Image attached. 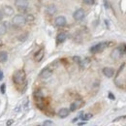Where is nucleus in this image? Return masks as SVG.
Returning <instances> with one entry per match:
<instances>
[{"label": "nucleus", "mask_w": 126, "mask_h": 126, "mask_svg": "<svg viewBox=\"0 0 126 126\" xmlns=\"http://www.w3.org/2000/svg\"><path fill=\"white\" fill-rule=\"evenodd\" d=\"M13 81L16 84H22L25 81V73L23 70H17L13 75Z\"/></svg>", "instance_id": "obj_1"}, {"label": "nucleus", "mask_w": 126, "mask_h": 126, "mask_svg": "<svg viewBox=\"0 0 126 126\" xmlns=\"http://www.w3.org/2000/svg\"><path fill=\"white\" fill-rule=\"evenodd\" d=\"M12 22H13V24H14L15 26H16V27H20V26H22V25L25 24V22H26V18L22 16V15H16V16L13 17Z\"/></svg>", "instance_id": "obj_2"}, {"label": "nucleus", "mask_w": 126, "mask_h": 126, "mask_svg": "<svg viewBox=\"0 0 126 126\" xmlns=\"http://www.w3.org/2000/svg\"><path fill=\"white\" fill-rule=\"evenodd\" d=\"M15 5L18 9V11H22L25 10L28 7V0H16L15 1Z\"/></svg>", "instance_id": "obj_3"}, {"label": "nucleus", "mask_w": 126, "mask_h": 126, "mask_svg": "<svg viewBox=\"0 0 126 126\" xmlns=\"http://www.w3.org/2000/svg\"><path fill=\"white\" fill-rule=\"evenodd\" d=\"M106 47H108V44L107 43H99L97 45H95L93 47L90 48V51L93 52V53H96V52H100L102 51Z\"/></svg>", "instance_id": "obj_4"}, {"label": "nucleus", "mask_w": 126, "mask_h": 126, "mask_svg": "<svg viewBox=\"0 0 126 126\" xmlns=\"http://www.w3.org/2000/svg\"><path fill=\"white\" fill-rule=\"evenodd\" d=\"M84 15H85V13H84V10L83 9H78L75 13H74V18L76 19V20H81L83 17H84Z\"/></svg>", "instance_id": "obj_5"}, {"label": "nucleus", "mask_w": 126, "mask_h": 126, "mask_svg": "<svg viewBox=\"0 0 126 126\" xmlns=\"http://www.w3.org/2000/svg\"><path fill=\"white\" fill-rule=\"evenodd\" d=\"M51 74H52V71H51L50 68H45V69H43V70L41 71L40 77H41L42 79H47V78H49V77L51 76Z\"/></svg>", "instance_id": "obj_6"}, {"label": "nucleus", "mask_w": 126, "mask_h": 126, "mask_svg": "<svg viewBox=\"0 0 126 126\" xmlns=\"http://www.w3.org/2000/svg\"><path fill=\"white\" fill-rule=\"evenodd\" d=\"M2 12L4 13V15L10 16L14 14V9L11 6H9V5H4L2 7Z\"/></svg>", "instance_id": "obj_7"}, {"label": "nucleus", "mask_w": 126, "mask_h": 126, "mask_svg": "<svg viewBox=\"0 0 126 126\" xmlns=\"http://www.w3.org/2000/svg\"><path fill=\"white\" fill-rule=\"evenodd\" d=\"M54 23H55L56 26H58V27H62V26H64V25L66 24V18H65L63 16H57V17L55 18V20H54Z\"/></svg>", "instance_id": "obj_8"}, {"label": "nucleus", "mask_w": 126, "mask_h": 126, "mask_svg": "<svg viewBox=\"0 0 126 126\" xmlns=\"http://www.w3.org/2000/svg\"><path fill=\"white\" fill-rule=\"evenodd\" d=\"M123 48L122 47H117V48H115L112 52H111V57L113 58V59H117L119 56H121V54L123 53V51H121Z\"/></svg>", "instance_id": "obj_9"}, {"label": "nucleus", "mask_w": 126, "mask_h": 126, "mask_svg": "<svg viewBox=\"0 0 126 126\" xmlns=\"http://www.w3.org/2000/svg\"><path fill=\"white\" fill-rule=\"evenodd\" d=\"M113 73H114L113 69H111L110 67H105V68L103 69V74H104L106 77H108V78H111V77L113 76Z\"/></svg>", "instance_id": "obj_10"}, {"label": "nucleus", "mask_w": 126, "mask_h": 126, "mask_svg": "<svg viewBox=\"0 0 126 126\" xmlns=\"http://www.w3.org/2000/svg\"><path fill=\"white\" fill-rule=\"evenodd\" d=\"M69 113H70V110H68V109L62 108V109H60L59 111H58V116L61 117V118H65V117H67L69 115Z\"/></svg>", "instance_id": "obj_11"}, {"label": "nucleus", "mask_w": 126, "mask_h": 126, "mask_svg": "<svg viewBox=\"0 0 126 126\" xmlns=\"http://www.w3.org/2000/svg\"><path fill=\"white\" fill-rule=\"evenodd\" d=\"M66 38H67L66 33H64V32L58 33V35H57V37H56V43H57V44H61V43H63V42L66 40Z\"/></svg>", "instance_id": "obj_12"}, {"label": "nucleus", "mask_w": 126, "mask_h": 126, "mask_svg": "<svg viewBox=\"0 0 126 126\" xmlns=\"http://www.w3.org/2000/svg\"><path fill=\"white\" fill-rule=\"evenodd\" d=\"M44 54H45V52H44V49H41V50H39L36 54H35V60L36 61H41L42 59H43V57H44Z\"/></svg>", "instance_id": "obj_13"}, {"label": "nucleus", "mask_w": 126, "mask_h": 126, "mask_svg": "<svg viewBox=\"0 0 126 126\" xmlns=\"http://www.w3.org/2000/svg\"><path fill=\"white\" fill-rule=\"evenodd\" d=\"M47 13L48 15H54L56 13V7L54 5H48L47 7Z\"/></svg>", "instance_id": "obj_14"}, {"label": "nucleus", "mask_w": 126, "mask_h": 126, "mask_svg": "<svg viewBox=\"0 0 126 126\" xmlns=\"http://www.w3.org/2000/svg\"><path fill=\"white\" fill-rule=\"evenodd\" d=\"M8 60V53L5 50L0 51V62H6Z\"/></svg>", "instance_id": "obj_15"}, {"label": "nucleus", "mask_w": 126, "mask_h": 126, "mask_svg": "<svg viewBox=\"0 0 126 126\" xmlns=\"http://www.w3.org/2000/svg\"><path fill=\"white\" fill-rule=\"evenodd\" d=\"M80 104H81V101H77V102L72 103L71 106H70V110H71V111H75L78 108L80 107V106H79Z\"/></svg>", "instance_id": "obj_16"}, {"label": "nucleus", "mask_w": 126, "mask_h": 126, "mask_svg": "<svg viewBox=\"0 0 126 126\" xmlns=\"http://www.w3.org/2000/svg\"><path fill=\"white\" fill-rule=\"evenodd\" d=\"M79 117H80L83 121H86V120H89L92 117V114L91 113H83V112H80Z\"/></svg>", "instance_id": "obj_17"}, {"label": "nucleus", "mask_w": 126, "mask_h": 126, "mask_svg": "<svg viewBox=\"0 0 126 126\" xmlns=\"http://www.w3.org/2000/svg\"><path fill=\"white\" fill-rule=\"evenodd\" d=\"M6 32H7L6 25L3 24V23H0V35H4Z\"/></svg>", "instance_id": "obj_18"}, {"label": "nucleus", "mask_w": 126, "mask_h": 126, "mask_svg": "<svg viewBox=\"0 0 126 126\" xmlns=\"http://www.w3.org/2000/svg\"><path fill=\"white\" fill-rule=\"evenodd\" d=\"M34 96L36 99H42L43 98V93L40 91V90H37L35 93H34Z\"/></svg>", "instance_id": "obj_19"}, {"label": "nucleus", "mask_w": 126, "mask_h": 126, "mask_svg": "<svg viewBox=\"0 0 126 126\" xmlns=\"http://www.w3.org/2000/svg\"><path fill=\"white\" fill-rule=\"evenodd\" d=\"M125 115H122V116H118V117H116V118H114L113 119V122H117V121H119V120H123V119H125Z\"/></svg>", "instance_id": "obj_20"}, {"label": "nucleus", "mask_w": 126, "mask_h": 126, "mask_svg": "<svg viewBox=\"0 0 126 126\" xmlns=\"http://www.w3.org/2000/svg\"><path fill=\"white\" fill-rule=\"evenodd\" d=\"M0 90H1V93H5V91H6V84L5 83H3V84H1V86H0Z\"/></svg>", "instance_id": "obj_21"}, {"label": "nucleus", "mask_w": 126, "mask_h": 126, "mask_svg": "<svg viewBox=\"0 0 126 126\" xmlns=\"http://www.w3.org/2000/svg\"><path fill=\"white\" fill-rule=\"evenodd\" d=\"M73 59H74V61L77 63H79V64H81V59L79 58V56H74L73 57Z\"/></svg>", "instance_id": "obj_22"}, {"label": "nucleus", "mask_w": 126, "mask_h": 126, "mask_svg": "<svg viewBox=\"0 0 126 126\" xmlns=\"http://www.w3.org/2000/svg\"><path fill=\"white\" fill-rule=\"evenodd\" d=\"M83 2H84L85 4H87V5H92V4H94V0H83Z\"/></svg>", "instance_id": "obj_23"}, {"label": "nucleus", "mask_w": 126, "mask_h": 126, "mask_svg": "<svg viewBox=\"0 0 126 126\" xmlns=\"http://www.w3.org/2000/svg\"><path fill=\"white\" fill-rule=\"evenodd\" d=\"M53 123H52V121H50V120H46L44 123H43V125L45 126H47V125H52Z\"/></svg>", "instance_id": "obj_24"}, {"label": "nucleus", "mask_w": 126, "mask_h": 126, "mask_svg": "<svg viewBox=\"0 0 126 126\" xmlns=\"http://www.w3.org/2000/svg\"><path fill=\"white\" fill-rule=\"evenodd\" d=\"M25 18H26V20H33L34 19V16H31V15H28L27 17H25Z\"/></svg>", "instance_id": "obj_25"}, {"label": "nucleus", "mask_w": 126, "mask_h": 126, "mask_svg": "<svg viewBox=\"0 0 126 126\" xmlns=\"http://www.w3.org/2000/svg\"><path fill=\"white\" fill-rule=\"evenodd\" d=\"M109 97H110V100H114V99H115V97H114V96H113V94H112V93H109Z\"/></svg>", "instance_id": "obj_26"}, {"label": "nucleus", "mask_w": 126, "mask_h": 126, "mask_svg": "<svg viewBox=\"0 0 126 126\" xmlns=\"http://www.w3.org/2000/svg\"><path fill=\"white\" fill-rule=\"evenodd\" d=\"M104 4H105V7H106L107 9L110 7V6H109V3H108V1H107V0H104Z\"/></svg>", "instance_id": "obj_27"}, {"label": "nucleus", "mask_w": 126, "mask_h": 126, "mask_svg": "<svg viewBox=\"0 0 126 126\" xmlns=\"http://www.w3.org/2000/svg\"><path fill=\"white\" fill-rule=\"evenodd\" d=\"M13 122H14V120H8V122H7V125H11V124H13Z\"/></svg>", "instance_id": "obj_28"}, {"label": "nucleus", "mask_w": 126, "mask_h": 126, "mask_svg": "<svg viewBox=\"0 0 126 126\" xmlns=\"http://www.w3.org/2000/svg\"><path fill=\"white\" fill-rule=\"evenodd\" d=\"M2 79H3V72L0 70V80H2Z\"/></svg>", "instance_id": "obj_29"}, {"label": "nucleus", "mask_w": 126, "mask_h": 126, "mask_svg": "<svg viewBox=\"0 0 126 126\" xmlns=\"http://www.w3.org/2000/svg\"><path fill=\"white\" fill-rule=\"evenodd\" d=\"M79 118V117H76V118H74V119L72 120V122H76V121H77V120H78Z\"/></svg>", "instance_id": "obj_30"}, {"label": "nucleus", "mask_w": 126, "mask_h": 126, "mask_svg": "<svg viewBox=\"0 0 126 126\" xmlns=\"http://www.w3.org/2000/svg\"><path fill=\"white\" fill-rule=\"evenodd\" d=\"M2 17H3V13H2L1 11H0V20L2 19Z\"/></svg>", "instance_id": "obj_31"}, {"label": "nucleus", "mask_w": 126, "mask_h": 126, "mask_svg": "<svg viewBox=\"0 0 126 126\" xmlns=\"http://www.w3.org/2000/svg\"><path fill=\"white\" fill-rule=\"evenodd\" d=\"M85 123H86V122H79V125H84Z\"/></svg>", "instance_id": "obj_32"}, {"label": "nucleus", "mask_w": 126, "mask_h": 126, "mask_svg": "<svg viewBox=\"0 0 126 126\" xmlns=\"http://www.w3.org/2000/svg\"><path fill=\"white\" fill-rule=\"evenodd\" d=\"M1 46H3V41H2V40H0V47H1Z\"/></svg>", "instance_id": "obj_33"}, {"label": "nucleus", "mask_w": 126, "mask_h": 126, "mask_svg": "<svg viewBox=\"0 0 126 126\" xmlns=\"http://www.w3.org/2000/svg\"><path fill=\"white\" fill-rule=\"evenodd\" d=\"M123 51H124V52L126 53V45L124 46V47H123Z\"/></svg>", "instance_id": "obj_34"}]
</instances>
